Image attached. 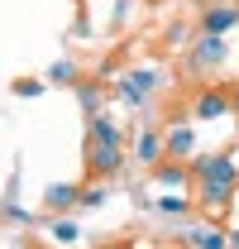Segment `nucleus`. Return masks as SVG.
I'll return each instance as SVG.
<instances>
[{"mask_svg": "<svg viewBox=\"0 0 239 249\" xmlns=\"http://www.w3.org/2000/svg\"><path fill=\"white\" fill-rule=\"evenodd\" d=\"M191 182H196V201L210 216H220V206L235 196V187H239V168H235L230 154H206V158L191 163Z\"/></svg>", "mask_w": 239, "mask_h": 249, "instance_id": "nucleus-1", "label": "nucleus"}, {"mask_svg": "<svg viewBox=\"0 0 239 249\" xmlns=\"http://www.w3.org/2000/svg\"><path fill=\"white\" fill-rule=\"evenodd\" d=\"M230 29H239V5L235 0H215L201 10V34H215V38H225Z\"/></svg>", "mask_w": 239, "mask_h": 249, "instance_id": "nucleus-2", "label": "nucleus"}, {"mask_svg": "<svg viewBox=\"0 0 239 249\" xmlns=\"http://www.w3.org/2000/svg\"><path fill=\"white\" fill-rule=\"evenodd\" d=\"M124 163V144H86V173L91 178H110Z\"/></svg>", "mask_w": 239, "mask_h": 249, "instance_id": "nucleus-3", "label": "nucleus"}, {"mask_svg": "<svg viewBox=\"0 0 239 249\" xmlns=\"http://www.w3.org/2000/svg\"><path fill=\"white\" fill-rule=\"evenodd\" d=\"M230 110H235V91H225V87H206V91L196 96V106H191L196 120H220Z\"/></svg>", "mask_w": 239, "mask_h": 249, "instance_id": "nucleus-4", "label": "nucleus"}, {"mask_svg": "<svg viewBox=\"0 0 239 249\" xmlns=\"http://www.w3.org/2000/svg\"><path fill=\"white\" fill-rule=\"evenodd\" d=\"M149 91H158V72H153V67H134V72L120 82V101H124V106H144Z\"/></svg>", "mask_w": 239, "mask_h": 249, "instance_id": "nucleus-5", "label": "nucleus"}, {"mask_svg": "<svg viewBox=\"0 0 239 249\" xmlns=\"http://www.w3.org/2000/svg\"><path fill=\"white\" fill-rule=\"evenodd\" d=\"M163 149H168V163H191V154H196L191 124H168L163 129Z\"/></svg>", "mask_w": 239, "mask_h": 249, "instance_id": "nucleus-6", "label": "nucleus"}, {"mask_svg": "<svg viewBox=\"0 0 239 249\" xmlns=\"http://www.w3.org/2000/svg\"><path fill=\"white\" fill-rule=\"evenodd\" d=\"M220 62H225V38L201 34L196 48H191V67H196V72H210V67H220Z\"/></svg>", "mask_w": 239, "mask_h": 249, "instance_id": "nucleus-7", "label": "nucleus"}, {"mask_svg": "<svg viewBox=\"0 0 239 249\" xmlns=\"http://www.w3.org/2000/svg\"><path fill=\"white\" fill-rule=\"evenodd\" d=\"M134 158H139V163H149V168L168 163V149H163V134H158V129H144V134L134 139Z\"/></svg>", "mask_w": 239, "mask_h": 249, "instance_id": "nucleus-8", "label": "nucleus"}, {"mask_svg": "<svg viewBox=\"0 0 239 249\" xmlns=\"http://www.w3.org/2000/svg\"><path fill=\"white\" fill-rule=\"evenodd\" d=\"M43 206H48V211H72V206H82V187L77 182L48 187V192H43Z\"/></svg>", "mask_w": 239, "mask_h": 249, "instance_id": "nucleus-9", "label": "nucleus"}, {"mask_svg": "<svg viewBox=\"0 0 239 249\" xmlns=\"http://www.w3.org/2000/svg\"><path fill=\"white\" fill-rule=\"evenodd\" d=\"M86 144H124V129H120L110 115H96V120H86Z\"/></svg>", "mask_w": 239, "mask_h": 249, "instance_id": "nucleus-10", "label": "nucleus"}, {"mask_svg": "<svg viewBox=\"0 0 239 249\" xmlns=\"http://www.w3.org/2000/svg\"><path fill=\"white\" fill-rule=\"evenodd\" d=\"M187 240L196 249H230V235H225V230H191Z\"/></svg>", "mask_w": 239, "mask_h": 249, "instance_id": "nucleus-11", "label": "nucleus"}, {"mask_svg": "<svg viewBox=\"0 0 239 249\" xmlns=\"http://www.w3.org/2000/svg\"><path fill=\"white\" fill-rule=\"evenodd\" d=\"M153 178H158L163 187H177V182H187L191 173H187V163H158V168H153Z\"/></svg>", "mask_w": 239, "mask_h": 249, "instance_id": "nucleus-12", "label": "nucleus"}, {"mask_svg": "<svg viewBox=\"0 0 239 249\" xmlns=\"http://www.w3.org/2000/svg\"><path fill=\"white\" fill-rule=\"evenodd\" d=\"M77 96H82V110H86V120H96L101 115V87H77Z\"/></svg>", "mask_w": 239, "mask_h": 249, "instance_id": "nucleus-13", "label": "nucleus"}, {"mask_svg": "<svg viewBox=\"0 0 239 249\" xmlns=\"http://www.w3.org/2000/svg\"><path fill=\"white\" fill-rule=\"evenodd\" d=\"M48 82H77V62H72V58H58L53 67H48Z\"/></svg>", "mask_w": 239, "mask_h": 249, "instance_id": "nucleus-14", "label": "nucleus"}, {"mask_svg": "<svg viewBox=\"0 0 239 249\" xmlns=\"http://www.w3.org/2000/svg\"><path fill=\"white\" fill-rule=\"evenodd\" d=\"M53 240H62V245H72V240H77V220H53Z\"/></svg>", "mask_w": 239, "mask_h": 249, "instance_id": "nucleus-15", "label": "nucleus"}, {"mask_svg": "<svg viewBox=\"0 0 239 249\" xmlns=\"http://www.w3.org/2000/svg\"><path fill=\"white\" fill-rule=\"evenodd\" d=\"M15 96H43V82L38 77H19L15 82Z\"/></svg>", "mask_w": 239, "mask_h": 249, "instance_id": "nucleus-16", "label": "nucleus"}, {"mask_svg": "<svg viewBox=\"0 0 239 249\" xmlns=\"http://www.w3.org/2000/svg\"><path fill=\"white\" fill-rule=\"evenodd\" d=\"M101 201H105V187H86L82 192V206H101Z\"/></svg>", "mask_w": 239, "mask_h": 249, "instance_id": "nucleus-17", "label": "nucleus"}, {"mask_svg": "<svg viewBox=\"0 0 239 249\" xmlns=\"http://www.w3.org/2000/svg\"><path fill=\"white\" fill-rule=\"evenodd\" d=\"M158 211H168V216H182V211H187V201H177V196H168V201H158Z\"/></svg>", "mask_w": 239, "mask_h": 249, "instance_id": "nucleus-18", "label": "nucleus"}, {"mask_svg": "<svg viewBox=\"0 0 239 249\" xmlns=\"http://www.w3.org/2000/svg\"><path fill=\"white\" fill-rule=\"evenodd\" d=\"M230 249H239V225H235V230H230Z\"/></svg>", "mask_w": 239, "mask_h": 249, "instance_id": "nucleus-19", "label": "nucleus"}, {"mask_svg": "<svg viewBox=\"0 0 239 249\" xmlns=\"http://www.w3.org/2000/svg\"><path fill=\"white\" fill-rule=\"evenodd\" d=\"M235 115H239V87H235Z\"/></svg>", "mask_w": 239, "mask_h": 249, "instance_id": "nucleus-20", "label": "nucleus"}]
</instances>
